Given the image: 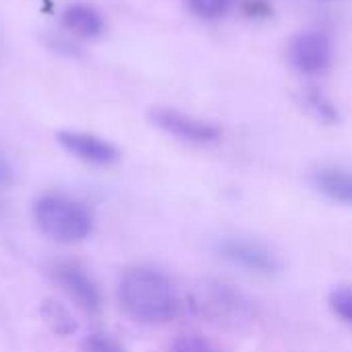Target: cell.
<instances>
[{
  "label": "cell",
  "instance_id": "1",
  "mask_svg": "<svg viewBox=\"0 0 352 352\" xmlns=\"http://www.w3.org/2000/svg\"><path fill=\"white\" fill-rule=\"evenodd\" d=\"M118 301L130 320L146 326L167 324L179 314V297L173 283L151 266H134L122 274Z\"/></svg>",
  "mask_w": 352,
  "mask_h": 352
},
{
  "label": "cell",
  "instance_id": "2",
  "mask_svg": "<svg viewBox=\"0 0 352 352\" xmlns=\"http://www.w3.org/2000/svg\"><path fill=\"white\" fill-rule=\"evenodd\" d=\"M33 219L37 229L56 243L85 241L95 229L91 210L64 194L39 196L33 204Z\"/></svg>",
  "mask_w": 352,
  "mask_h": 352
},
{
  "label": "cell",
  "instance_id": "3",
  "mask_svg": "<svg viewBox=\"0 0 352 352\" xmlns=\"http://www.w3.org/2000/svg\"><path fill=\"white\" fill-rule=\"evenodd\" d=\"M148 120L161 132L175 136L190 144H212L221 140L223 132L217 124L190 116L186 111L173 107H153L148 111Z\"/></svg>",
  "mask_w": 352,
  "mask_h": 352
},
{
  "label": "cell",
  "instance_id": "4",
  "mask_svg": "<svg viewBox=\"0 0 352 352\" xmlns=\"http://www.w3.org/2000/svg\"><path fill=\"white\" fill-rule=\"evenodd\" d=\"M219 256L229 264L258 276H270L280 270L276 254L264 243L248 237H225L217 248Z\"/></svg>",
  "mask_w": 352,
  "mask_h": 352
},
{
  "label": "cell",
  "instance_id": "5",
  "mask_svg": "<svg viewBox=\"0 0 352 352\" xmlns=\"http://www.w3.org/2000/svg\"><path fill=\"white\" fill-rule=\"evenodd\" d=\"M332 39L324 31H301L289 43V60L301 74H320L332 62Z\"/></svg>",
  "mask_w": 352,
  "mask_h": 352
},
{
  "label": "cell",
  "instance_id": "6",
  "mask_svg": "<svg viewBox=\"0 0 352 352\" xmlns=\"http://www.w3.org/2000/svg\"><path fill=\"white\" fill-rule=\"evenodd\" d=\"M56 140L66 153H70L74 159L85 161L89 165L107 167L120 159V148L113 142H109L97 134H91V132L60 130L56 134Z\"/></svg>",
  "mask_w": 352,
  "mask_h": 352
},
{
  "label": "cell",
  "instance_id": "7",
  "mask_svg": "<svg viewBox=\"0 0 352 352\" xmlns=\"http://www.w3.org/2000/svg\"><path fill=\"white\" fill-rule=\"evenodd\" d=\"M52 276L87 314L95 316L101 311V291L82 266L74 262H58L52 268Z\"/></svg>",
  "mask_w": 352,
  "mask_h": 352
},
{
  "label": "cell",
  "instance_id": "8",
  "mask_svg": "<svg viewBox=\"0 0 352 352\" xmlns=\"http://www.w3.org/2000/svg\"><path fill=\"white\" fill-rule=\"evenodd\" d=\"M314 188L330 198L332 202H340L344 206H352V169L324 165L311 173Z\"/></svg>",
  "mask_w": 352,
  "mask_h": 352
},
{
  "label": "cell",
  "instance_id": "9",
  "mask_svg": "<svg viewBox=\"0 0 352 352\" xmlns=\"http://www.w3.org/2000/svg\"><path fill=\"white\" fill-rule=\"evenodd\" d=\"M62 23L70 33L82 39H95L105 31V21L101 12L85 2L68 4L62 12Z\"/></svg>",
  "mask_w": 352,
  "mask_h": 352
},
{
  "label": "cell",
  "instance_id": "10",
  "mask_svg": "<svg viewBox=\"0 0 352 352\" xmlns=\"http://www.w3.org/2000/svg\"><path fill=\"white\" fill-rule=\"evenodd\" d=\"M39 316L56 336H70L78 328L72 311L58 299H43L39 305Z\"/></svg>",
  "mask_w": 352,
  "mask_h": 352
},
{
  "label": "cell",
  "instance_id": "11",
  "mask_svg": "<svg viewBox=\"0 0 352 352\" xmlns=\"http://www.w3.org/2000/svg\"><path fill=\"white\" fill-rule=\"evenodd\" d=\"M330 309L334 311V316L352 328V287L346 285V287H338L330 293Z\"/></svg>",
  "mask_w": 352,
  "mask_h": 352
},
{
  "label": "cell",
  "instance_id": "12",
  "mask_svg": "<svg viewBox=\"0 0 352 352\" xmlns=\"http://www.w3.org/2000/svg\"><path fill=\"white\" fill-rule=\"evenodd\" d=\"M233 2L235 0H186V6L200 19H219L231 8Z\"/></svg>",
  "mask_w": 352,
  "mask_h": 352
},
{
  "label": "cell",
  "instance_id": "13",
  "mask_svg": "<svg viewBox=\"0 0 352 352\" xmlns=\"http://www.w3.org/2000/svg\"><path fill=\"white\" fill-rule=\"evenodd\" d=\"M305 103H307L309 111H311L318 120L328 122V124L336 122L338 111L334 109V105H332V103H330V101L320 93V91H316V89L307 91V93H305Z\"/></svg>",
  "mask_w": 352,
  "mask_h": 352
},
{
  "label": "cell",
  "instance_id": "14",
  "mask_svg": "<svg viewBox=\"0 0 352 352\" xmlns=\"http://www.w3.org/2000/svg\"><path fill=\"white\" fill-rule=\"evenodd\" d=\"M169 352H223L219 346H214L210 340L202 338V336H196V334H190V336H182L177 338Z\"/></svg>",
  "mask_w": 352,
  "mask_h": 352
},
{
  "label": "cell",
  "instance_id": "15",
  "mask_svg": "<svg viewBox=\"0 0 352 352\" xmlns=\"http://www.w3.org/2000/svg\"><path fill=\"white\" fill-rule=\"evenodd\" d=\"M89 352H128L116 338L107 336V334H93L87 338L85 342Z\"/></svg>",
  "mask_w": 352,
  "mask_h": 352
},
{
  "label": "cell",
  "instance_id": "16",
  "mask_svg": "<svg viewBox=\"0 0 352 352\" xmlns=\"http://www.w3.org/2000/svg\"><path fill=\"white\" fill-rule=\"evenodd\" d=\"M14 179V171L8 163V159L4 155H0V190L8 188Z\"/></svg>",
  "mask_w": 352,
  "mask_h": 352
}]
</instances>
